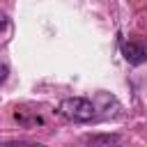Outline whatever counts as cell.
Here are the masks:
<instances>
[{
	"label": "cell",
	"instance_id": "cell-3",
	"mask_svg": "<svg viewBox=\"0 0 147 147\" xmlns=\"http://www.w3.org/2000/svg\"><path fill=\"white\" fill-rule=\"evenodd\" d=\"M85 140L92 142V145H113V142H119V136H110V133H106V136H87Z\"/></svg>",
	"mask_w": 147,
	"mask_h": 147
},
{
	"label": "cell",
	"instance_id": "cell-1",
	"mask_svg": "<svg viewBox=\"0 0 147 147\" xmlns=\"http://www.w3.org/2000/svg\"><path fill=\"white\" fill-rule=\"evenodd\" d=\"M57 113H60L64 119L78 122V124H85V122L96 119V106H94L90 99H83V96L62 99L60 106H57Z\"/></svg>",
	"mask_w": 147,
	"mask_h": 147
},
{
	"label": "cell",
	"instance_id": "cell-2",
	"mask_svg": "<svg viewBox=\"0 0 147 147\" xmlns=\"http://www.w3.org/2000/svg\"><path fill=\"white\" fill-rule=\"evenodd\" d=\"M122 55L129 64L138 67V64L147 62V46L140 44V41H124L122 44Z\"/></svg>",
	"mask_w": 147,
	"mask_h": 147
}]
</instances>
